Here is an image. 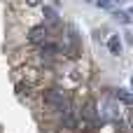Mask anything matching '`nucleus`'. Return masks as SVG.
<instances>
[{"label":"nucleus","mask_w":133,"mask_h":133,"mask_svg":"<svg viewBox=\"0 0 133 133\" xmlns=\"http://www.w3.org/2000/svg\"><path fill=\"white\" fill-rule=\"evenodd\" d=\"M122 49H124V47H122L119 35H110V37H108V51H110L112 56H119V54H122Z\"/></svg>","instance_id":"4"},{"label":"nucleus","mask_w":133,"mask_h":133,"mask_svg":"<svg viewBox=\"0 0 133 133\" xmlns=\"http://www.w3.org/2000/svg\"><path fill=\"white\" fill-rule=\"evenodd\" d=\"M42 16H44V21H47V23H51V26H56V23H58V12H56L54 7H49V5H44V7H42Z\"/></svg>","instance_id":"5"},{"label":"nucleus","mask_w":133,"mask_h":133,"mask_svg":"<svg viewBox=\"0 0 133 133\" xmlns=\"http://www.w3.org/2000/svg\"><path fill=\"white\" fill-rule=\"evenodd\" d=\"M115 16H117L122 23H131V16H129L126 12H122V9H117V12H115Z\"/></svg>","instance_id":"7"},{"label":"nucleus","mask_w":133,"mask_h":133,"mask_svg":"<svg viewBox=\"0 0 133 133\" xmlns=\"http://www.w3.org/2000/svg\"><path fill=\"white\" fill-rule=\"evenodd\" d=\"M115 98H117L119 103L133 108V94H131V91H126V89H117V91H115Z\"/></svg>","instance_id":"6"},{"label":"nucleus","mask_w":133,"mask_h":133,"mask_svg":"<svg viewBox=\"0 0 133 133\" xmlns=\"http://www.w3.org/2000/svg\"><path fill=\"white\" fill-rule=\"evenodd\" d=\"M96 5L103 7V9H112V2H110V0H96Z\"/></svg>","instance_id":"8"},{"label":"nucleus","mask_w":133,"mask_h":133,"mask_svg":"<svg viewBox=\"0 0 133 133\" xmlns=\"http://www.w3.org/2000/svg\"><path fill=\"white\" fill-rule=\"evenodd\" d=\"M26 40L37 49V47H42L44 42H49V40H51V30H49L44 23H37V26H33V28L26 33Z\"/></svg>","instance_id":"2"},{"label":"nucleus","mask_w":133,"mask_h":133,"mask_svg":"<svg viewBox=\"0 0 133 133\" xmlns=\"http://www.w3.org/2000/svg\"><path fill=\"white\" fill-rule=\"evenodd\" d=\"M131 87H133V79H131Z\"/></svg>","instance_id":"12"},{"label":"nucleus","mask_w":133,"mask_h":133,"mask_svg":"<svg viewBox=\"0 0 133 133\" xmlns=\"http://www.w3.org/2000/svg\"><path fill=\"white\" fill-rule=\"evenodd\" d=\"M40 98H42V105H44L47 110L56 112V117H58L61 112H65V110L72 108V98H70L68 89H63V87H47V89L40 94Z\"/></svg>","instance_id":"1"},{"label":"nucleus","mask_w":133,"mask_h":133,"mask_svg":"<svg viewBox=\"0 0 133 133\" xmlns=\"http://www.w3.org/2000/svg\"><path fill=\"white\" fill-rule=\"evenodd\" d=\"M126 126H129V131L133 133V110H129V117H126Z\"/></svg>","instance_id":"10"},{"label":"nucleus","mask_w":133,"mask_h":133,"mask_svg":"<svg viewBox=\"0 0 133 133\" xmlns=\"http://www.w3.org/2000/svg\"><path fill=\"white\" fill-rule=\"evenodd\" d=\"M110 2H112V5H115V2H119V5H122V2H124V0H110Z\"/></svg>","instance_id":"11"},{"label":"nucleus","mask_w":133,"mask_h":133,"mask_svg":"<svg viewBox=\"0 0 133 133\" xmlns=\"http://www.w3.org/2000/svg\"><path fill=\"white\" fill-rule=\"evenodd\" d=\"M23 2H26V7H40L44 0H23Z\"/></svg>","instance_id":"9"},{"label":"nucleus","mask_w":133,"mask_h":133,"mask_svg":"<svg viewBox=\"0 0 133 133\" xmlns=\"http://www.w3.org/2000/svg\"><path fill=\"white\" fill-rule=\"evenodd\" d=\"M14 89H16V94L19 96H33V91H35V84H30L28 79H16V84H14Z\"/></svg>","instance_id":"3"}]
</instances>
